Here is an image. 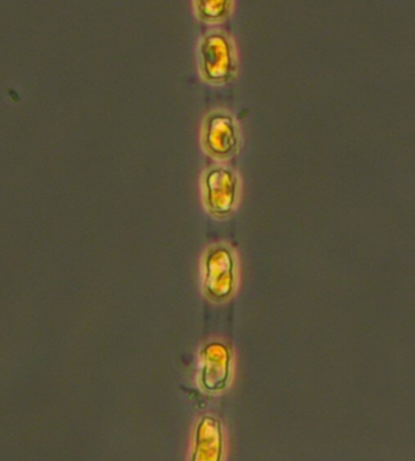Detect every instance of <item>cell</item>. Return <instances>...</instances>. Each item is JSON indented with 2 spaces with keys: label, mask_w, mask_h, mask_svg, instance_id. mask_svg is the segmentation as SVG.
<instances>
[{
  "label": "cell",
  "mask_w": 415,
  "mask_h": 461,
  "mask_svg": "<svg viewBox=\"0 0 415 461\" xmlns=\"http://www.w3.org/2000/svg\"><path fill=\"white\" fill-rule=\"evenodd\" d=\"M205 292L209 298L224 300L235 288V264L225 248H215L205 258Z\"/></svg>",
  "instance_id": "6da1fadb"
},
{
  "label": "cell",
  "mask_w": 415,
  "mask_h": 461,
  "mask_svg": "<svg viewBox=\"0 0 415 461\" xmlns=\"http://www.w3.org/2000/svg\"><path fill=\"white\" fill-rule=\"evenodd\" d=\"M224 460V435L220 422L212 417L202 418L194 432L191 461Z\"/></svg>",
  "instance_id": "7a4b0ae2"
},
{
  "label": "cell",
  "mask_w": 415,
  "mask_h": 461,
  "mask_svg": "<svg viewBox=\"0 0 415 461\" xmlns=\"http://www.w3.org/2000/svg\"><path fill=\"white\" fill-rule=\"evenodd\" d=\"M207 201L209 208L215 214H228L235 203L237 181L235 176L226 169H215L208 174Z\"/></svg>",
  "instance_id": "3957f363"
},
{
  "label": "cell",
  "mask_w": 415,
  "mask_h": 461,
  "mask_svg": "<svg viewBox=\"0 0 415 461\" xmlns=\"http://www.w3.org/2000/svg\"><path fill=\"white\" fill-rule=\"evenodd\" d=\"M203 68L208 79L222 80L231 73V48L226 38L220 34L208 37L202 47Z\"/></svg>",
  "instance_id": "277c9868"
},
{
  "label": "cell",
  "mask_w": 415,
  "mask_h": 461,
  "mask_svg": "<svg viewBox=\"0 0 415 461\" xmlns=\"http://www.w3.org/2000/svg\"><path fill=\"white\" fill-rule=\"evenodd\" d=\"M230 376V354L221 344L207 346L203 351L202 385L209 391L224 389Z\"/></svg>",
  "instance_id": "5b68a950"
},
{
  "label": "cell",
  "mask_w": 415,
  "mask_h": 461,
  "mask_svg": "<svg viewBox=\"0 0 415 461\" xmlns=\"http://www.w3.org/2000/svg\"><path fill=\"white\" fill-rule=\"evenodd\" d=\"M237 143L235 128L232 121L222 115H216L209 122L207 131V146L215 155H229Z\"/></svg>",
  "instance_id": "8992f818"
},
{
  "label": "cell",
  "mask_w": 415,
  "mask_h": 461,
  "mask_svg": "<svg viewBox=\"0 0 415 461\" xmlns=\"http://www.w3.org/2000/svg\"><path fill=\"white\" fill-rule=\"evenodd\" d=\"M205 5L201 6L202 16L208 17V19H212V17H220L224 16L226 13V9H228V3L226 2H209L203 3Z\"/></svg>",
  "instance_id": "52a82bcc"
}]
</instances>
